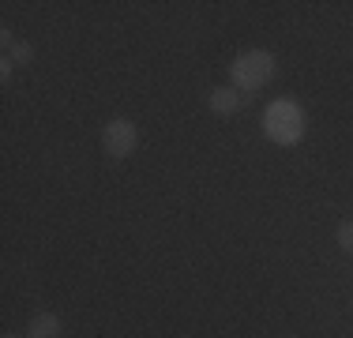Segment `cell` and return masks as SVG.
Returning <instances> with one entry per match:
<instances>
[{
    "label": "cell",
    "instance_id": "cell-8",
    "mask_svg": "<svg viewBox=\"0 0 353 338\" xmlns=\"http://www.w3.org/2000/svg\"><path fill=\"white\" fill-rule=\"evenodd\" d=\"M12 72H15V61H12V57H4V61H0V79L12 83Z\"/></svg>",
    "mask_w": 353,
    "mask_h": 338
},
{
    "label": "cell",
    "instance_id": "cell-3",
    "mask_svg": "<svg viewBox=\"0 0 353 338\" xmlns=\"http://www.w3.org/2000/svg\"><path fill=\"white\" fill-rule=\"evenodd\" d=\"M136 147H139V128L128 121V117H113V121L102 128V150H105V158L124 162V158H128Z\"/></svg>",
    "mask_w": 353,
    "mask_h": 338
},
{
    "label": "cell",
    "instance_id": "cell-4",
    "mask_svg": "<svg viewBox=\"0 0 353 338\" xmlns=\"http://www.w3.org/2000/svg\"><path fill=\"white\" fill-rule=\"evenodd\" d=\"M207 109H211L214 117H233L241 109V90L233 87H214L211 95H207Z\"/></svg>",
    "mask_w": 353,
    "mask_h": 338
},
{
    "label": "cell",
    "instance_id": "cell-5",
    "mask_svg": "<svg viewBox=\"0 0 353 338\" xmlns=\"http://www.w3.org/2000/svg\"><path fill=\"white\" fill-rule=\"evenodd\" d=\"M0 46H4V57H12V61L19 64V68H27L30 61H34V46H30V41H19L8 27L0 30Z\"/></svg>",
    "mask_w": 353,
    "mask_h": 338
},
{
    "label": "cell",
    "instance_id": "cell-6",
    "mask_svg": "<svg viewBox=\"0 0 353 338\" xmlns=\"http://www.w3.org/2000/svg\"><path fill=\"white\" fill-rule=\"evenodd\" d=\"M27 338H61V319L53 312H38L27 324Z\"/></svg>",
    "mask_w": 353,
    "mask_h": 338
},
{
    "label": "cell",
    "instance_id": "cell-1",
    "mask_svg": "<svg viewBox=\"0 0 353 338\" xmlns=\"http://www.w3.org/2000/svg\"><path fill=\"white\" fill-rule=\"evenodd\" d=\"M305 109L297 106L293 98H279L267 106L263 113V135L271 143H279V147H293V143L305 139Z\"/></svg>",
    "mask_w": 353,
    "mask_h": 338
},
{
    "label": "cell",
    "instance_id": "cell-7",
    "mask_svg": "<svg viewBox=\"0 0 353 338\" xmlns=\"http://www.w3.org/2000/svg\"><path fill=\"white\" fill-rule=\"evenodd\" d=\"M334 237H339V248H342V252H350V256H353V218H350V222H342V226H339V233H334Z\"/></svg>",
    "mask_w": 353,
    "mask_h": 338
},
{
    "label": "cell",
    "instance_id": "cell-2",
    "mask_svg": "<svg viewBox=\"0 0 353 338\" xmlns=\"http://www.w3.org/2000/svg\"><path fill=\"white\" fill-rule=\"evenodd\" d=\"M274 72H279V68H274V57L267 53V49H245V53H237L230 64L233 90H245V95L267 87V83L274 79Z\"/></svg>",
    "mask_w": 353,
    "mask_h": 338
},
{
    "label": "cell",
    "instance_id": "cell-9",
    "mask_svg": "<svg viewBox=\"0 0 353 338\" xmlns=\"http://www.w3.org/2000/svg\"><path fill=\"white\" fill-rule=\"evenodd\" d=\"M4 338H19V335H4Z\"/></svg>",
    "mask_w": 353,
    "mask_h": 338
}]
</instances>
